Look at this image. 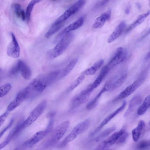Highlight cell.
<instances>
[{"label": "cell", "instance_id": "46", "mask_svg": "<svg viewBox=\"0 0 150 150\" xmlns=\"http://www.w3.org/2000/svg\"><path fill=\"white\" fill-rule=\"evenodd\" d=\"M136 5L139 9H141V6L140 3L137 2L136 3Z\"/></svg>", "mask_w": 150, "mask_h": 150}, {"label": "cell", "instance_id": "35", "mask_svg": "<svg viewBox=\"0 0 150 150\" xmlns=\"http://www.w3.org/2000/svg\"><path fill=\"white\" fill-rule=\"evenodd\" d=\"M13 7L16 16L18 18H21L22 13L23 10L21 9V5L18 3H15L13 5Z\"/></svg>", "mask_w": 150, "mask_h": 150}, {"label": "cell", "instance_id": "28", "mask_svg": "<svg viewBox=\"0 0 150 150\" xmlns=\"http://www.w3.org/2000/svg\"><path fill=\"white\" fill-rule=\"evenodd\" d=\"M115 129V127L112 126L105 130L96 137L95 139L96 141L98 142L103 140L114 131Z\"/></svg>", "mask_w": 150, "mask_h": 150}, {"label": "cell", "instance_id": "38", "mask_svg": "<svg viewBox=\"0 0 150 150\" xmlns=\"http://www.w3.org/2000/svg\"><path fill=\"white\" fill-rule=\"evenodd\" d=\"M128 136V134L125 131L120 136L116 143L117 144H122L126 141Z\"/></svg>", "mask_w": 150, "mask_h": 150}, {"label": "cell", "instance_id": "31", "mask_svg": "<svg viewBox=\"0 0 150 150\" xmlns=\"http://www.w3.org/2000/svg\"><path fill=\"white\" fill-rule=\"evenodd\" d=\"M42 0H32L28 4L26 10V17L27 20L29 21L30 19L31 12L34 6Z\"/></svg>", "mask_w": 150, "mask_h": 150}, {"label": "cell", "instance_id": "32", "mask_svg": "<svg viewBox=\"0 0 150 150\" xmlns=\"http://www.w3.org/2000/svg\"><path fill=\"white\" fill-rule=\"evenodd\" d=\"M73 14L69 9L67 10L53 24L57 25L62 23L70 17Z\"/></svg>", "mask_w": 150, "mask_h": 150}, {"label": "cell", "instance_id": "1", "mask_svg": "<svg viewBox=\"0 0 150 150\" xmlns=\"http://www.w3.org/2000/svg\"><path fill=\"white\" fill-rule=\"evenodd\" d=\"M51 84L47 74L37 76L24 89L26 95V99L32 98L35 97Z\"/></svg>", "mask_w": 150, "mask_h": 150}, {"label": "cell", "instance_id": "8", "mask_svg": "<svg viewBox=\"0 0 150 150\" xmlns=\"http://www.w3.org/2000/svg\"><path fill=\"white\" fill-rule=\"evenodd\" d=\"M145 79L144 75H141L133 83L127 86L114 99L113 102H116L125 98L134 92L143 82Z\"/></svg>", "mask_w": 150, "mask_h": 150}, {"label": "cell", "instance_id": "21", "mask_svg": "<svg viewBox=\"0 0 150 150\" xmlns=\"http://www.w3.org/2000/svg\"><path fill=\"white\" fill-rule=\"evenodd\" d=\"M150 14V11L143 13L140 15L137 19L126 30V32L128 33L140 25L146 19Z\"/></svg>", "mask_w": 150, "mask_h": 150}, {"label": "cell", "instance_id": "40", "mask_svg": "<svg viewBox=\"0 0 150 150\" xmlns=\"http://www.w3.org/2000/svg\"><path fill=\"white\" fill-rule=\"evenodd\" d=\"M9 111L7 110L5 112L0 116V126L2 124L9 114Z\"/></svg>", "mask_w": 150, "mask_h": 150}, {"label": "cell", "instance_id": "19", "mask_svg": "<svg viewBox=\"0 0 150 150\" xmlns=\"http://www.w3.org/2000/svg\"><path fill=\"white\" fill-rule=\"evenodd\" d=\"M18 61L19 64L20 72L22 76L25 79H30L32 75L30 68L23 61L19 60Z\"/></svg>", "mask_w": 150, "mask_h": 150}, {"label": "cell", "instance_id": "22", "mask_svg": "<svg viewBox=\"0 0 150 150\" xmlns=\"http://www.w3.org/2000/svg\"><path fill=\"white\" fill-rule=\"evenodd\" d=\"M110 70L106 65L102 69L97 77L94 82L91 83L92 86L94 89L96 88L100 85Z\"/></svg>", "mask_w": 150, "mask_h": 150}, {"label": "cell", "instance_id": "17", "mask_svg": "<svg viewBox=\"0 0 150 150\" xmlns=\"http://www.w3.org/2000/svg\"><path fill=\"white\" fill-rule=\"evenodd\" d=\"M110 87L109 83H106L105 84L103 87L96 95V97L90 101L86 105V109L88 110H92L96 105L98 101V100L102 94L105 92L109 90Z\"/></svg>", "mask_w": 150, "mask_h": 150}, {"label": "cell", "instance_id": "16", "mask_svg": "<svg viewBox=\"0 0 150 150\" xmlns=\"http://www.w3.org/2000/svg\"><path fill=\"white\" fill-rule=\"evenodd\" d=\"M126 26V24L124 21L120 23L108 38L107 40L108 43H111L116 40L122 33Z\"/></svg>", "mask_w": 150, "mask_h": 150}, {"label": "cell", "instance_id": "26", "mask_svg": "<svg viewBox=\"0 0 150 150\" xmlns=\"http://www.w3.org/2000/svg\"><path fill=\"white\" fill-rule=\"evenodd\" d=\"M64 25L63 23L57 25L53 24L49 30L45 33L46 38H49L58 31Z\"/></svg>", "mask_w": 150, "mask_h": 150}, {"label": "cell", "instance_id": "44", "mask_svg": "<svg viewBox=\"0 0 150 150\" xmlns=\"http://www.w3.org/2000/svg\"><path fill=\"white\" fill-rule=\"evenodd\" d=\"M150 58V52H148L146 55L145 57V60L146 61L148 60Z\"/></svg>", "mask_w": 150, "mask_h": 150}, {"label": "cell", "instance_id": "6", "mask_svg": "<svg viewBox=\"0 0 150 150\" xmlns=\"http://www.w3.org/2000/svg\"><path fill=\"white\" fill-rule=\"evenodd\" d=\"M53 123V119H51L45 129L36 132L24 142L23 146L26 147H31L39 142L50 132L52 129Z\"/></svg>", "mask_w": 150, "mask_h": 150}, {"label": "cell", "instance_id": "34", "mask_svg": "<svg viewBox=\"0 0 150 150\" xmlns=\"http://www.w3.org/2000/svg\"><path fill=\"white\" fill-rule=\"evenodd\" d=\"M149 140H143L139 142L137 145V148L139 149H144L150 147Z\"/></svg>", "mask_w": 150, "mask_h": 150}, {"label": "cell", "instance_id": "3", "mask_svg": "<svg viewBox=\"0 0 150 150\" xmlns=\"http://www.w3.org/2000/svg\"><path fill=\"white\" fill-rule=\"evenodd\" d=\"M47 104V101L43 100L34 108L25 120L19 122L18 128V134L30 126L39 118L45 110Z\"/></svg>", "mask_w": 150, "mask_h": 150}, {"label": "cell", "instance_id": "23", "mask_svg": "<svg viewBox=\"0 0 150 150\" xmlns=\"http://www.w3.org/2000/svg\"><path fill=\"white\" fill-rule=\"evenodd\" d=\"M150 95L147 96L143 101V103L139 107L137 110V114L139 115H144L150 106Z\"/></svg>", "mask_w": 150, "mask_h": 150}, {"label": "cell", "instance_id": "43", "mask_svg": "<svg viewBox=\"0 0 150 150\" xmlns=\"http://www.w3.org/2000/svg\"><path fill=\"white\" fill-rule=\"evenodd\" d=\"M109 0H102L99 4V6H102L106 4Z\"/></svg>", "mask_w": 150, "mask_h": 150}, {"label": "cell", "instance_id": "45", "mask_svg": "<svg viewBox=\"0 0 150 150\" xmlns=\"http://www.w3.org/2000/svg\"><path fill=\"white\" fill-rule=\"evenodd\" d=\"M125 12L126 14H129L130 12V9L129 7H127L125 9Z\"/></svg>", "mask_w": 150, "mask_h": 150}, {"label": "cell", "instance_id": "25", "mask_svg": "<svg viewBox=\"0 0 150 150\" xmlns=\"http://www.w3.org/2000/svg\"><path fill=\"white\" fill-rule=\"evenodd\" d=\"M77 61L78 59H74L71 60L63 70L59 78H62L67 75L74 68Z\"/></svg>", "mask_w": 150, "mask_h": 150}, {"label": "cell", "instance_id": "13", "mask_svg": "<svg viewBox=\"0 0 150 150\" xmlns=\"http://www.w3.org/2000/svg\"><path fill=\"white\" fill-rule=\"evenodd\" d=\"M84 21V18L81 17L67 27L57 35L55 38V42H57L65 35L69 33L70 31L75 30L81 27L83 24Z\"/></svg>", "mask_w": 150, "mask_h": 150}, {"label": "cell", "instance_id": "39", "mask_svg": "<svg viewBox=\"0 0 150 150\" xmlns=\"http://www.w3.org/2000/svg\"><path fill=\"white\" fill-rule=\"evenodd\" d=\"M14 120V119L13 118H12L7 125L0 132V139L3 136L4 133L11 126Z\"/></svg>", "mask_w": 150, "mask_h": 150}, {"label": "cell", "instance_id": "29", "mask_svg": "<svg viewBox=\"0 0 150 150\" xmlns=\"http://www.w3.org/2000/svg\"><path fill=\"white\" fill-rule=\"evenodd\" d=\"M16 128L15 127L10 132L5 140L0 144V149L6 146L10 142L12 139L16 136Z\"/></svg>", "mask_w": 150, "mask_h": 150}, {"label": "cell", "instance_id": "24", "mask_svg": "<svg viewBox=\"0 0 150 150\" xmlns=\"http://www.w3.org/2000/svg\"><path fill=\"white\" fill-rule=\"evenodd\" d=\"M127 76L126 73H123L113 83L111 84L109 90L112 91L120 87L125 81Z\"/></svg>", "mask_w": 150, "mask_h": 150}, {"label": "cell", "instance_id": "37", "mask_svg": "<svg viewBox=\"0 0 150 150\" xmlns=\"http://www.w3.org/2000/svg\"><path fill=\"white\" fill-rule=\"evenodd\" d=\"M97 70L93 66L90 68L83 71L82 73V74L84 75H93L96 73Z\"/></svg>", "mask_w": 150, "mask_h": 150}, {"label": "cell", "instance_id": "11", "mask_svg": "<svg viewBox=\"0 0 150 150\" xmlns=\"http://www.w3.org/2000/svg\"><path fill=\"white\" fill-rule=\"evenodd\" d=\"M126 103L124 101L122 104L114 112L107 116L101 122L98 127L93 132L90 133L89 136L92 137L97 133L105 125L113 118L117 115L120 112L124 109Z\"/></svg>", "mask_w": 150, "mask_h": 150}, {"label": "cell", "instance_id": "12", "mask_svg": "<svg viewBox=\"0 0 150 150\" xmlns=\"http://www.w3.org/2000/svg\"><path fill=\"white\" fill-rule=\"evenodd\" d=\"M125 130L123 129L116 132L108 138L103 141L97 146L96 150H103L108 148L116 143L120 136L123 133Z\"/></svg>", "mask_w": 150, "mask_h": 150}, {"label": "cell", "instance_id": "36", "mask_svg": "<svg viewBox=\"0 0 150 150\" xmlns=\"http://www.w3.org/2000/svg\"><path fill=\"white\" fill-rule=\"evenodd\" d=\"M19 72V64L18 61L10 69L9 71V74L10 75L14 76L18 74Z\"/></svg>", "mask_w": 150, "mask_h": 150}, {"label": "cell", "instance_id": "33", "mask_svg": "<svg viewBox=\"0 0 150 150\" xmlns=\"http://www.w3.org/2000/svg\"><path fill=\"white\" fill-rule=\"evenodd\" d=\"M11 88V84L6 83L0 86V97L6 95L9 91Z\"/></svg>", "mask_w": 150, "mask_h": 150}, {"label": "cell", "instance_id": "14", "mask_svg": "<svg viewBox=\"0 0 150 150\" xmlns=\"http://www.w3.org/2000/svg\"><path fill=\"white\" fill-rule=\"evenodd\" d=\"M26 99V94L24 89L18 92L13 100L9 104L7 107V110L10 111L13 110Z\"/></svg>", "mask_w": 150, "mask_h": 150}, {"label": "cell", "instance_id": "4", "mask_svg": "<svg viewBox=\"0 0 150 150\" xmlns=\"http://www.w3.org/2000/svg\"><path fill=\"white\" fill-rule=\"evenodd\" d=\"M74 37V35L69 33L65 35L55 47L48 51L47 54V57L53 59L61 55L68 47Z\"/></svg>", "mask_w": 150, "mask_h": 150}, {"label": "cell", "instance_id": "27", "mask_svg": "<svg viewBox=\"0 0 150 150\" xmlns=\"http://www.w3.org/2000/svg\"><path fill=\"white\" fill-rule=\"evenodd\" d=\"M86 1V0H78L76 2L71 6L68 9L74 14L84 5Z\"/></svg>", "mask_w": 150, "mask_h": 150}, {"label": "cell", "instance_id": "41", "mask_svg": "<svg viewBox=\"0 0 150 150\" xmlns=\"http://www.w3.org/2000/svg\"><path fill=\"white\" fill-rule=\"evenodd\" d=\"M104 63V60L101 59L96 63L93 66L97 70L99 69L101 67Z\"/></svg>", "mask_w": 150, "mask_h": 150}, {"label": "cell", "instance_id": "10", "mask_svg": "<svg viewBox=\"0 0 150 150\" xmlns=\"http://www.w3.org/2000/svg\"><path fill=\"white\" fill-rule=\"evenodd\" d=\"M11 40L7 48V53L10 57L15 58L18 57L20 54V48L14 34L11 33Z\"/></svg>", "mask_w": 150, "mask_h": 150}, {"label": "cell", "instance_id": "20", "mask_svg": "<svg viewBox=\"0 0 150 150\" xmlns=\"http://www.w3.org/2000/svg\"><path fill=\"white\" fill-rule=\"evenodd\" d=\"M145 125L144 122L142 120H141L139 121L137 127L132 130V135L134 141L136 142L138 140Z\"/></svg>", "mask_w": 150, "mask_h": 150}, {"label": "cell", "instance_id": "2", "mask_svg": "<svg viewBox=\"0 0 150 150\" xmlns=\"http://www.w3.org/2000/svg\"><path fill=\"white\" fill-rule=\"evenodd\" d=\"M69 125V121L66 120L56 126L52 130L50 134L44 142V147H49L57 143L66 133Z\"/></svg>", "mask_w": 150, "mask_h": 150}, {"label": "cell", "instance_id": "42", "mask_svg": "<svg viewBox=\"0 0 150 150\" xmlns=\"http://www.w3.org/2000/svg\"><path fill=\"white\" fill-rule=\"evenodd\" d=\"M56 114V112L55 110H52L48 112L46 115V117L48 118L52 119Z\"/></svg>", "mask_w": 150, "mask_h": 150}, {"label": "cell", "instance_id": "15", "mask_svg": "<svg viewBox=\"0 0 150 150\" xmlns=\"http://www.w3.org/2000/svg\"><path fill=\"white\" fill-rule=\"evenodd\" d=\"M142 97L140 94L134 96L130 100L128 108L124 114V117H127L131 114L135 108L142 102Z\"/></svg>", "mask_w": 150, "mask_h": 150}, {"label": "cell", "instance_id": "7", "mask_svg": "<svg viewBox=\"0 0 150 150\" xmlns=\"http://www.w3.org/2000/svg\"><path fill=\"white\" fill-rule=\"evenodd\" d=\"M94 89L91 84L74 97L71 102L70 108L74 109L86 102Z\"/></svg>", "mask_w": 150, "mask_h": 150}, {"label": "cell", "instance_id": "9", "mask_svg": "<svg viewBox=\"0 0 150 150\" xmlns=\"http://www.w3.org/2000/svg\"><path fill=\"white\" fill-rule=\"evenodd\" d=\"M127 54L125 49L122 47L118 48L111 59L106 65L110 69L122 62L126 58Z\"/></svg>", "mask_w": 150, "mask_h": 150}, {"label": "cell", "instance_id": "5", "mask_svg": "<svg viewBox=\"0 0 150 150\" xmlns=\"http://www.w3.org/2000/svg\"><path fill=\"white\" fill-rule=\"evenodd\" d=\"M90 124V120L88 118L77 125L62 141L60 145L62 146H64L69 142L74 140L78 135L86 131L88 129Z\"/></svg>", "mask_w": 150, "mask_h": 150}, {"label": "cell", "instance_id": "47", "mask_svg": "<svg viewBox=\"0 0 150 150\" xmlns=\"http://www.w3.org/2000/svg\"><path fill=\"white\" fill-rule=\"evenodd\" d=\"M2 72V70L0 68V75L1 74Z\"/></svg>", "mask_w": 150, "mask_h": 150}, {"label": "cell", "instance_id": "48", "mask_svg": "<svg viewBox=\"0 0 150 150\" xmlns=\"http://www.w3.org/2000/svg\"><path fill=\"white\" fill-rule=\"evenodd\" d=\"M53 1H55V0H52Z\"/></svg>", "mask_w": 150, "mask_h": 150}, {"label": "cell", "instance_id": "18", "mask_svg": "<svg viewBox=\"0 0 150 150\" xmlns=\"http://www.w3.org/2000/svg\"><path fill=\"white\" fill-rule=\"evenodd\" d=\"M110 11L104 13L97 17L95 20L93 25V27L95 29L101 28L106 21L109 20L110 17Z\"/></svg>", "mask_w": 150, "mask_h": 150}, {"label": "cell", "instance_id": "30", "mask_svg": "<svg viewBox=\"0 0 150 150\" xmlns=\"http://www.w3.org/2000/svg\"><path fill=\"white\" fill-rule=\"evenodd\" d=\"M85 78V75H80L68 88L67 91L69 92L74 90L82 83Z\"/></svg>", "mask_w": 150, "mask_h": 150}]
</instances>
